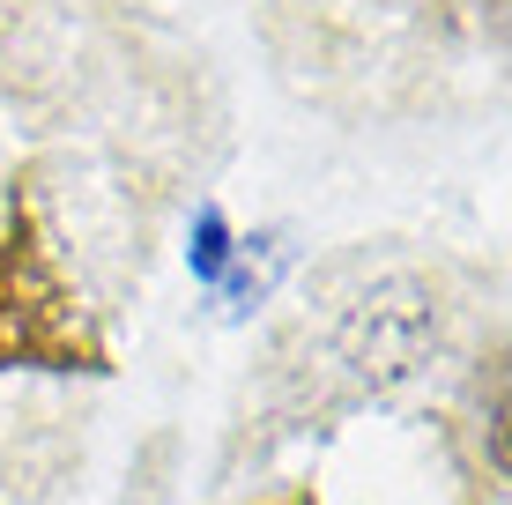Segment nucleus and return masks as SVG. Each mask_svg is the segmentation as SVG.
Wrapping results in <instances>:
<instances>
[{"label": "nucleus", "mask_w": 512, "mask_h": 505, "mask_svg": "<svg viewBox=\"0 0 512 505\" xmlns=\"http://www.w3.org/2000/svg\"><path fill=\"white\" fill-rule=\"evenodd\" d=\"M0 364H45V372H97L104 364L90 312H82L30 208L0 238Z\"/></svg>", "instance_id": "obj_2"}, {"label": "nucleus", "mask_w": 512, "mask_h": 505, "mask_svg": "<svg viewBox=\"0 0 512 505\" xmlns=\"http://www.w3.org/2000/svg\"><path fill=\"white\" fill-rule=\"evenodd\" d=\"M446 320H453V298L438 268H416V260L357 268L275 335L268 379H260L275 431H305L320 416H342L357 402L409 387L438 357Z\"/></svg>", "instance_id": "obj_1"}]
</instances>
